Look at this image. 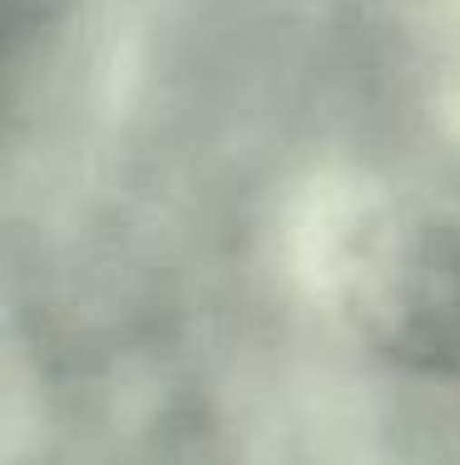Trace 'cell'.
<instances>
[{
  "mask_svg": "<svg viewBox=\"0 0 460 465\" xmlns=\"http://www.w3.org/2000/svg\"><path fill=\"white\" fill-rule=\"evenodd\" d=\"M377 317L401 351L436 361L460 351V248L441 238H416L396 252V272L381 278Z\"/></svg>",
  "mask_w": 460,
  "mask_h": 465,
  "instance_id": "cell-1",
  "label": "cell"
}]
</instances>
